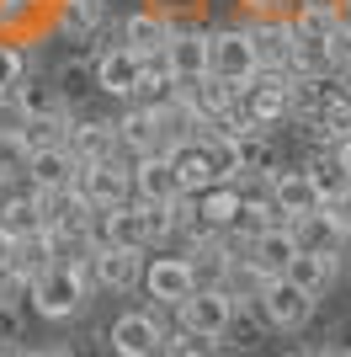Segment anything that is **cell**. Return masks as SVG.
I'll use <instances>...</instances> for the list:
<instances>
[{"label": "cell", "mask_w": 351, "mask_h": 357, "mask_svg": "<svg viewBox=\"0 0 351 357\" xmlns=\"http://www.w3.org/2000/svg\"><path fill=\"white\" fill-rule=\"evenodd\" d=\"M91 294H96L91 261H54L48 272H38L27 283V310L48 326H70L75 314H86Z\"/></svg>", "instance_id": "6da1fadb"}, {"label": "cell", "mask_w": 351, "mask_h": 357, "mask_svg": "<svg viewBox=\"0 0 351 357\" xmlns=\"http://www.w3.org/2000/svg\"><path fill=\"white\" fill-rule=\"evenodd\" d=\"M288 86H292V75H282V70H261L250 86H240L234 102L245 107V118L256 123V134H277V128H288V123H292Z\"/></svg>", "instance_id": "7a4b0ae2"}, {"label": "cell", "mask_w": 351, "mask_h": 357, "mask_svg": "<svg viewBox=\"0 0 351 357\" xmlns=\"http://www.w3.org/2000/svg\"><path fill=\"white\" fill-rule=\"evenodd\" d=\"M256 310H261L266 331H277V336H298V331L314 320L320 298L304 294V288L292 283V278H272V283L261 288V298H256Z\"/></svg>", "instance_id": "3957f363"}, {"label": "cell", "mask_w": 351, "mask_h": 357, "mask_svg": "<svg viewBox=\"0 0 351 357\" xmlns=\"http://www.w3.org/2000/svg\"><path fill=\"white\" fill-rule=\"evenodd\" d=\"M197 294V272H192V256L181 251H160L144 261V298L155 304V310H171L176 304H187V298Z\"/></svg>", "instance_id": "277c9868"}, {"label": "cell", "mask_w": 351, "mask_h": 357, "mask_svg": "<svg viewBox=\"0 0 351 357\" xmlns=\"http://www.w3.org/2000/svg\"><path fill=\"white\" fill-rule=\"evenodd\" d=\"M165 310H155V304H144V310H123L107 326V347H112V357H160L165 347Z\"/></svg>", "instance_id": "5b68a950"}, {"label": "cell", "mask_w": 351, "mask_h": 357, "mask_svg": "<svg viewBox=\"0 0 351 357\" xmlns=\"http://www.w3.org/2000/svg\"><path fill=\"white\" fill-rule=\"evenodd\" d=\"M144 75H149V64H144V54H133V48H123V43H107V48H96V91H102L107 102H139L144 96Z\"/></svg>", "instance_id": "8992f818"}, {"label": "cell", "mask_w": 351, "mask_h": 357, "mask_svg": "<svg viewBox=\"0 0 351 357\" xmlns=\"http://www.w3.org/2000/svg\"><path fill=\"white\" fill-rule=\"evenodd\" d=\"M75 192L86 197L96 213L133 203V160H128V155H112V160L80 165V176H75Z\"/></svg>", "instance_id": "52a82bcc"}, {"label": "cell", "mask_w": 351, "mask_h": 357, "mask_svg": "<svg viewBox=\"0 0 351 357\" xmlns=\"http://www.w3.org/2000/svg\"><path fill=\"white\" fill-rule=\"evenodd\" d=\"M208 75H219L229 86H250L261 75V54H256V38H250V22H234V27H213V64Z\"/></svg>", "instance_id": "ba28073f"}, {"label": "cell", "mask_w": 351, "mask_h": 357, "mask_svg": "<svg viewBox=\"0 0 351 357\" xmlns=\"http://www.w3.org/2000/svg\"><path fill=\"white\" fill-rule=\"evenodd\" d=\"M144 261H149V251H123V245H102L96 240L91 283H96V294H133V288H144Z\"/></svg>", "instance_id": "9c48e42d"}, {"label": "cell", "mask_w": 351, "mask_h": 357, "mask_svg": "<svg viewBox=\"0 0 351 357\" xmlns=\"http://www.w3.org/2000/svg\"><path fill=\"white\" fill-rule=\"evenodd\" d=\"M117 144L128 160H144V155H171L165 149V128H160V107L155 102H128L117 112Z\"/></svg>", "instance_id": "30bf717a"}, {"label": "cell", "mask_w": 351, "mask_h": 357, "mask_svg": "<svg viewBox=\"0 0 351 357\" xmlns=\"http://www.w3.org/2000/svg\"><path fill=\"white\" fill-rule=\"evenodd\" d=\"M70 155L80 165H96V160H112V155H123V144H117V118H107V112H86V107H75V123H70Z\"/></svg>", "instance_id": "8fae6325"}, {"label": "cell", "mask_w": 351, "mask_h": 357, "mask_svg": "<svg viewBox=\"0 0 351 357\" xmlns=\"http://www.w3.org/2000/svg\"><path fill=\"white\" fill-rule=\"evenodd\" d=\"M208 64H213V27L181 22L171 32V43H165V70L176 80H197V75H208Z\"/></svg>", "instance_id": "7c38bea8"}, {"label": "cell", "mask_w": 351, "mask_h": 357, "mask_svg": "<svg viewBox=\"0 0 351 357\" xmlns=\"http://www.w3.org/2000/svg\"><path fill=\"white\" fill-rule=\"evenodd\" d=\"M234 310H240V304H234L224 288H197L187 304H176V326H181V331H197V336H213V342H219L224 331H229Z\"/></svg>", "instance_id": "4fadbf2b"}, {"label": "cell", "mask_w": 351, "mask_h": 357, "mask_svg": "<svg viewBox=\"0 0 351 357\" xmlns=\"http://www.w3.org/2000/svg\"><path fill=\"white\" fill-rule=\"evenodd\" d=\"M176 22L165 11H155V6H139V11H128L123 22H117L112 43L133 48V54H144V59H155V54H165V43H171Z\"/></svg>", "instance_id": "5bb4252c"}, {"label": "cell", "mask_w": 351, "mask_h": 357, "mask_svg": "<svg viewBox=\"0 0 351 357\" xmlns=\"http://www.w3.org/2000/svg\"><path fill=\"white\" fill-rule=\"evenodd\" d=\"M48 22L64 43H96V32L107 27V0H54L48 6Z\"/></svg>", "instance_id": "9a60e30c"}, {"label": "cell", "mask_w": 351, "mask_h": 357, "mask_svg": "<svg viewBox=\"0 0 351 357\" xmlns=\"http://www.w3.org/2000/svg\"><path fill=\"white\" fill-rule=\"evenodd\" d=\"M272 203L282 208V219H288V224L325 208L320 187H314V176H309V165H282L277 176H272Z\"/></svg>", "instance_id": "2e32d148"}, {"label": "cell", "mask_w": 351, "mask_h": 357, "mask_svg": "<svg viewBox=\"0 0 351 357\" xmlns=\"http://www.w3.org/2000/svg\"><path fill=\"white\" fill-rule=\"evenodd\" d=\"M96 240H102V245H123V251H149V219H144V203L133 197V203H123V208L96 213Z\"/></svg>", "instance_id": "e0dca14e"}, {"label": "cell", "mask_w": 351, "mask_h": 357, "mask_svg": "<svg viewBox=\"0 0 351 357\" xmlns=\"http://www.w3.org/2000/svg\"><path fill=\"white\" fill-rule=\"evenodd\" d=\"M133 197H139V203H176V197H187L171 155H144V160H133Z\"/></svg>", "instance_id": "ac0fdd59"}, {"label": "cell", "mask_w": 351, "mask_h": 357, "mask_svg": "<svg viewBox=\"0 0 351 357\" xmlns=\"http://www.w3.org/2000/svg\"><path fill=\"white\" fill-rule=\"evenodd\" d=\"M250 38H256L261 70H282V75H288V64H292V48H298L292 16H266V22H250Z\"/></svg>", "instance_id": "d6986e66"}, {"label": "cell", "mask_w": 351, "mask_h": 357, "mask_svg": "<svg viewBox=\"0 0 351 357\" xmlns=\"http://www.w3.org/2000/svg\"><path fill=\"white\" fill-rule=\"evenodd\" d=\"M75 176H80V160L70 155V144L32 149V165H27V187H32V192H58V187H75Z\"/></svg>", "instance_id": "ffe728a7"}, {"label": "cell", "mask_w": 351, "mask_h": 357, "mask_svg": "<svg viewBox=\"0 0 351 357\" xmlns=\"http://www.w3.org/2000/svg\"><path fill=\"white\" fill-rule=\"evenodd\" d=\"M292 256H298V240H292L288 224H277V229H266V235L250 240V267L261 272L266 283H272V278H288Z\"/></svg>", "instance_id": "44dd1931"}, {"label": "cell", "mask_w": 351, "mask_h": 357, "mask_svg": "<svg viewBox=\"0 0 351 357\" xmlns=\"http://www.w3.org/2000/svg\"><path fill=\"white\" fill-rule=\"evenodd\" d=\"M292 229V240H298V251H320V256H346V245H351V235L341 229L330 213H304V219H292L288 224Z\"/></svg>", "instance_id": "7402d4cb"}, {"label": "cell", "mask_w": 351, "mask_h": 357, "mask_svg": "<svg viewBox=\"0 0 351 357\" xmlns=\"http://www.w3.org/2000/svg\"><path fill=\"white\" fill-rule=\"evenodd\" d=\"M176 91H181V96H187V102H192V107H197V112L208 118V128H213V123H219L224 112L234 107V96H240V86H229V80H219V75H197V80H176Z\"/></svg>", "instance_id": "603a6c76"}, {"label": "cell", "mask_w": 351, "mask_h": 357, "mask_svg": "<svg viewBox=\"0 0 351 357\" xmlns=\"http://www.w3.org/2000/svg\"><path fill=\"white\" fill-rule=\"evenodd\" d=\"M288 278L304 294H314V298H325L330 288H336V278H341V256H320V251H298L292 256V267H288Z\"/></svg>", "instance_id": "cb8c5ba5"}, {"label": "cell", "mask_w": 351, "mask_h": 357, "mask_svg": "<svg viewBox=\"0 0 351 357\" xmlns=\"http://www.w3.org/2000/svg\"><path fill=\"white\" fill-rule=\"evenodd\" d=\"M0 229L16 235V240L43 229V208H38V192H32V187H11V192L0 197Z\"/></svg>", "instance_id": "d4e9b609"}, {"label": "cell", "mask_w": 351, "mask_h": 357, "mask_svg": "<svg viewBox=\"0 0 351 357\" xmlns=\"http://www.w3.org/2000/svg\"><path fill=\"white\" fill-rule=\"evenodd\" d=\"M197 208H203L208 229H234L240 213H245V192H240L234 181H219V187H208V192L197 197Z\"/></svg>", "instance_id": "484cf974"}, {"label": "cell", "mask_w": 351, "mask_h": 357, "mask_svg": "<svg viewBox=\"0 0 351 357\" xmlns=\"http://www.w3.org/2000/svg\"><path fill=\"white\" fill-rule=\"evenodd\" d=\"M54 261H64L54 229H38V235H22V240H16V272H22L27 283L38 278V272H48Z\"/></svg>", "instance_id": "4316f807"}, {"label": "cell", "mask_w": 351, "mask_h": 357, "mask_svg": "<svg viewBox=\"0 0 351 357\" xmlns=\"http://www.w3.org/2000/svg\"><path fill=\"white\" fill-rule=\"evenodd\" d=\"M208 155V171H213V181H240L245 176V144L229 134H208L203 144H197Z\"/></svg>", "instance_id": "83f0119b"}, {"label": "cell", "mask_w": 351, "mask_h": 357, "mask_svg": "<svg viewBox=\"0 0 351 357\" xmlns=\"http://www.w3.org/2000/svg\"><path fill=\"white\" fill-rule=\"evenodd\" d=\"M70 123H75V107H54V112H38V118L27 123V144L32 149H54V144H64L70 139Z\"/></svg>", "instance_id": "f1b7e54d"}, {"label": "cell", "mask_w": 351, "mask_h": 357, "mask_svg": "<svg viewBox=\"0 0 351 357\" xmlns=\"http://www.w3.org/2000/svg\"><path fill=\"white\" fill-rule=\"evenodd\" d=\"M171 160H176V176H181V192H187V197H203L208 187H219V181H213V171H208V155H203L197 144L176 149Z\"/></svg>", "instance_id": "f546056e"}, {"label": "cell", "mask_w": 351, "mask_h": 357, "mask_svg": "<svg viewBox=\"0 0 351 357\" xmlns=\"http://www.w3.org/2000/svg\"><path fill=\"white\" fill-rule=\"evenodd\" d=\"M245 144V176H261V181H272L282 171V149H277V139L272 134H250V139H240Z\"/></svg>", "instance_id": "4dcf8cb0"}, {"label": "cell", "mask_w": 351, "mask_h": 357, "mask_svg": "<svg viewBox=\"0 0 351 357\" xmlns=\"http://www.w3.org/2000/svg\"><path fill=\"white\" fill-rule=\"evenodd\" d=\"M229 267H234V256L219 245V235L208 240V245H197V251H192V272H197V288H219L224 278H229Z\"/></svg>", "instance_id": "1f68e13d"}, {"label": "cell", "mask_w": 351, "mask_h": 357, "mask_svg": "<svg viewBox=\"0 0 351 357\" xmlns=\"http://www.w3.org/2000/svg\"><path fill=\"white\" fill-rule=\"evenodd\" d=\"M261 331H266V320H250V310L240 304V310H234V320H229V331L219 336V347H224V352H240V357H256Z\"/></svg>", "instance_id": "d6a6232c"}, {"label": "cell", "mask_w": 351, "mask_h": 357, "mask_svg": "<svg viewBox=\"0 0 351 357\" xmlns=\"http://www.w3.org/2000/svg\"><path fill=\"white\" fill-rule=\"evenodd\" d=\"M27 165H32V144L27 139H0V192L11 187H27Z\"/></svg>", "instance_id": "836d02e7"}, {"label": "cell", "mask_w": 351, "mask_h": 357, "mask_svg": "<svg viewBox=\"0 0 351 357\" xmlns=\"http://www.w3.org/2000/svg\"><path fill=\"white\" fill-rule=\"evenodd\" d=\"M160 357H224V347L213 342V336H197V331H181V326H171V331H165V347H160Z\"/></svg>", "instance_id": "e575fe53"}, {"label": "cell", "mask_w": 351, "mask_h": 357, "mask_svg": "<svg viewBox=\"0 0 351 357\" xmlns=\"http://www.w3.org/2000/svg\"><path fill=\"white\" fill-rule=\"evenodd\" d=\"M277 224H288V219H282V208L272 203V192L245 197V213H240V229H245V235H266V229H277Z\"/></svg>", "instance_id": "d590c367"}, {"label": "cell", "mask_w": 351, "mask_h": 357, "mask_svg": "<svg viewBox=\"0 0 351 357\" xmlns=\"http://www.w3.org/2000/svg\"><path fill=\"white\" fill-rule=\"evenodd\" d=\"M32 75V59H27V48L16 43V38H0V96L6 91H16L22 80Z\"/></svg>", "instance_id": "8d00e7d4"}, {"label": "cell", "mask_w": 351, "mask_h": 357, "mask_svg": "<svg viewBox=\"0 0 351 357\" xmlns=\"http://www.w3.org/2000/svg\"><path fill=\"white\" fill-rule=\"evenodd\" d=\"M309 176H314V187H320V197H325V203H330V197H341V192L351 187V176L336 165V155H330V149L309 160Z\"/></svg>", "instance_id": "74e56055"}, {"label": "cell", "mask_w": 351, "mask_h": 357, "mask_svg": "<svg viewBox=\"0 0 351 357\" xmlns=\"http://www.w3.org/2000/svg\"><path fill=\"white\" fill-rule=\"evenodd\" d=\"M27 123H32V112L27 107H22V96H16V91H6V96H0V139H22L27 134Z\"/></svg>", "instance_id": "f35d334b"}, {"label": "cell", "mask_w": 351, "mask_h": 357, "mask_svg": "<svg viewBox=\"0 0 351 357\" xmlns=\"http://www.w3.org/2000/svg\"><path fill=\"white\" fill-rule=\"evenodd\" d=\"M22 336H27L22 304H0V347H22Z\"/></svg>", "instance_id": "ab89813d"}, {"label": "cell", "mask_w": 351, "mask_h": 357, "mask_svg": "<svg viewBox=\"0 0 351 357\" xmlns=\"http://www.w3.org/2000/svg\"><path fill=\"white\" fill-rule=\"evenodd\" d=\"M70 357H112V347H107V331H80V336H70Z\"/></svg>", "instance_id": "60d3db41"}, {"label": "cell", "mask_w": 351, "mask_h": 357, "mask_svg": "<svg viewBox=\"0 0 351 357\" xmlns=\"http://www.w3.org/2000/svg\"><path fill=\"white\" fill-rule=\"evenodd\" d=\"M330 64H336V75L351 80V22H341L336 38H330Z\"/></svg>", "instance_id": "b9f144b4"}, {"label": "cell", "mask_w": 351, "mask_h": 357, "mask_svg": "<svg viewBox=\"0 0 351 357\" xmlns=\"http://www.w3.org/2000/svg\"><path fill=\"white\" fill-rule=\"evenodd\" d=\"M0 304H27V278L22 272H0Z\"/></svg>", "instance_id": "7bdbcfd3"}, {"label": "cell", "mask_w": 351, "mask_h": 357, "mask_svg": "<svg viewBox=\"0 0 351 357\" xmlns=\"http://www.w3.org/2000/svg\"><path fill=\"white\" fill-rule=\"evenodd\" d=\"M155 11H165L176 27H181V22H197V0H160Z\"/></svg>", "instance_id": "ee69618b"}, {"label": "cell", "mask_w": 351, "mask_h": 357, "mask_svg": "<svg viewBox=\"0 0 351 357\" xmlns=\"http://www.w3.org/2000/svg\"><path fill=\"white\" fill-rule=\"evenodd\" d=\"M325 347H336V352H351V314H346V320H336V326L325 331Z\"/></svg>", "instance_id": "f6af8a7d"}, {"label": "cell", "mask_w": 351, "mask_h": 357, "mask_svg": "<svg viewBox=\"0 0 351 357\" xmlns=\"http://www.w3.org/2000/svg\"><path fill=\"white\" fill-rule=\"evenodd\" d=\"M11 267H16V235L0 229V272H11Z\"/></svg>", "instance_id": "bcb514c9"}, {"label": "cell", "mask_w": 351, "mask_h": 357, "mask_svg": "<svg viewBox=\"0 0 351 357\" xmlns=\"http://www.w3.org/2000/svg\"><path fill=\"white\" fill-rule=\"evenodd\" d=\"M22 357H70V347H22Z\"/></svg>", "instance_id": "7dc6e473"}, {"label": "cell", "mask_w": 351, "mask_h": 357, "mask_svg": "<svg viewBox=\"0 0 351 357\" xmlns=\"http://www.w3.org/2000/svg\"><path fill=\"white\" fill-rule=\"evenodd\" d=\"M330 155H336V165H341V171H346V176H351V139H341V144L330 149Z\"/></svg>", "instance_id": "c3c4849f"}, {"label": "cell", "mask_w": 351, "mask_h": 357, "mask_svg": "<svg viewBox=\"0 0 351 357\" xmlns=\"http://www.w3.org/2000/svg\"><path fill=\"white\" fill-rule=\"evenodd\" d=\"M341 283L351 288V245H346V256H341Z\"/></svg>", "instance_id": "681fc988"}, {"label": "cell", "mask_w": 351, "mask_h": 357, "mask_svg": "<svg viewBox=\"0 0 351 357\" xmlns=\"http://www.w3.org/2000/svg\"><path fill=\"white\" fill-rule=\"evenodd\" d=\"M314 357H351V352H336V347H314Z\"/></svg>", "instance_id": "f907efd6"}, {"label": "cell", "mask_w": 351, "mask_h": 357, "mask_svg": "<svg viewBox=\"0 0 351 357\" xmlns=\"http://www.w3.org/2000/svg\"><path fill=\"white\" fill-rule=\"evenodd\" d=\"M277 357H314V352H304V347H288V352H277Z\"/></svg>", "instance_id": "816d5d0a"}, {"label": "cell", "mask_w": 351, "mask_h": 357, "mask_svg": "<svg viewBox=\"0 0 351 357\" xmlns=\"http://www.w3.org/2000/svg\"><path fill=\"white\" fill-rule=\"evenodd\" d=\"M0 357H22V347H0Z\"/></svg>", "instance_id": "f5cc1de1"}]
</instances>
